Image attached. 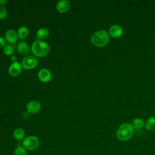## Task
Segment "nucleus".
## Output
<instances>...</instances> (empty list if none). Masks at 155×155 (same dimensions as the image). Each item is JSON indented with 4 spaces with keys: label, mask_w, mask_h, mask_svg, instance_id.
<instances>
[{
    "label": "nucleus",
    "mask_w": 155,
    "mask_h": 155,
    "mask_svg": "<svg viewBox=\"0 0 155 155\" xmlns=\"http://www.w3.org/2000/svg\"><path fill=\"white\" fill-rule=\"evenodd\" d=\"M48 35H49L48 30H47V28L44 27H42L38 29L36 34V38L38 39V40H40V41H44L46 39L48 38Z\"/></svg>",
    "instance_id": "nucleus-13"
},
{
    "label": "nucleus",
    "mask_w": 155,
    "mask_h": 155,
    "mask_svg": "<svg viewBox=\"0 0 155 155\" xmlns=\"http://www.w3.org/2000/svg\"><path fill=\"white\" fill-rule=\"evenodd\" d=\"M38 77L39 79L44 83L48 82L52 78V74L51 71L45 68H41L38 73Z\"/></svg>",
    "instance_id": "nucleus-6"
},
{
    "label": "nucleus",
    "mask_w": 155,
    "mask_h": 155,
    "mask_svg": "<svg viewBox=\"0 0 155 155\" xmlns=\"http://www.w3.org/2000/svg\"><path fill=\"white\" fill-rule=\"evenodd\" d=\"M13 137L17 140H22L24 139L25 133L24 131L20 128H16L13 131Z\"/></svg>",
    "instance_id": "nucleus-17"
},
{
    "label": "nucleus",
    "mask_w": 155,
    "mask_h": 155,
    "mask_svg": "<svg viewBox=\"0 0 155 155\" xmlns=\"http://www.w3.org/2000/svg\"><path fill=\"white\" fill-rule=\"evenodd\" d=\"M15 155H27V150L22 146L17 147L14 152Z\"/></svg>",
    "instance_id": "nucleus-19"
},
{
    "label": "nucleus",
    "mask_w": 155,
    "mask_h": 155,
    "mask_svg": "<svg viewBox=\"0 0 155 155\" xmlns=\"http://www.w3.org/2000/svg\"><path fill=\"white\" fill-rule=\"evenodd\" d=\"M7 13L5 8L2 6H0V19H5L7 16Z\"/></svg>",
    "instance_id": "nucleus-20"
},
{
    "label": "nucleus",
    "mask_w": 155,
    "mask_h": 155,
    "mask_svg": "<svg viewBox=\"0 0 155 155\" xmlns=\"http://www.w3.org/2000/svg\"><path fill=\"white\" fill-rule=\"evenodd\" d=\"M14 52V48L11 44H7L3 48V53L6 56H12Z\"/></svg>",
    "instance_id": "nucleus-18"
},
{
    "label": "nucleus",
    "mask_w": 155,
    "mask_h": 155,
    "mask_svg": "<svg viewBox=\"0 0 155 155\" xmlns=\"http://www.w3.org/2000/svg\"><path fill=\"white\" fill-rule=\"evenodd\" d=\"M10 60L12 61V62H16L17 61V56L16 55H12L11 56V58H10Z\"/></svg>",
    "instance_id": "nucleus-23"
},
{
    "label": "nucleus",
    "mask_w": 155,
    "mask_h": 155,
    "mask_svg": "<svg viewBox=\"0 0 155 155\" xmlns=\"http://www.w3.org/2000/svg\"><path fill=\"white\" fill-rule=\"evenodd\" d=\"M108 34L113 38H119L120 37L123 33L122 27L118 24H114L110 27L108 31Z\"/></svg>",
    "instance_id": "nucleus-9"
},
{
    "label": "nucleus",
    "mask_w": 155,
    "mask_h": 155,
    "mask_svg": "<svg viewBox=\"0 0 155 155\" xmlns=\"http://www.w3.org/2000/svg\"><path fill=\"white\" fill-rule=\"evenodd\" d=\"M6 45V41L5 39L0 36V48H4Z\"/></svg>",
    "instance_id": "nucleus-21"
},
{
    "label": "nucleus",
    "mask_w": 155,
    "mask_h": 155,
    "mask_svg": "<svg viewBox=\"0 0 155 155\" xmlns=\"http://www.w3.org/2000/svg\"><path fill=\"white\" fill-rule=\"evenodd\" d=\"M110 39V35L108 31L104 30H100L94 32L91 36V42L92 44L97 47L105 46Z\"/></svg>",
    "instance_id": "nucleus-2"
},
{
    "label": "nucleus",
    "mask_w": 155,
    "mask_h": 155,
    "mask_svg": "<svg viewBox=\"0 0 155 155\" xmlns=\"http://www.w3.org/2000/svg\"><path fill=\"white\" fill-rule=\"evenodd\" d=\"M49 50V45L44 41L36 39L31 45V53L36 57H44L48 53Z\"/></svg>",
    "instance_id": "nucleus-3"
},
{
    "label": "nucleus",
    "mask_w": 155,
    "mask_h": 155,
    "mask_svg": "<svg viewBox=\"0 0 155 155\" xmlns=\"http://www.w3.org/2000/svg\"><path fill=\"white\" fill-rule=\"evenodd\" d=\"M41 108V104L37 101H31L28 102L26 105L27 111L31 114H36L38 113Z\"/></svg>",
    "instance_id": "nucleus-8"
},
{
    "label": "nucleus",
    "mask_w": 155,
    "mask_h": 155,
    "mask_svg": "<svg viewBox=\"0 0 155 155\" xmlns=\"http://www.w3.org/2000/svg\"><path fill=\"white\" fill-rule=\"evenodd\" d=\"M17 50L21 56H27L30 52V48L25 41H21L17 45Z\"/></svg>",
    "instance_id": "nucleus-12"
},
{
    "label": "nucleus",
    "mask_w": 155,
    "mask_h": 155,
    "mask_svg": "<svg viewBox=\"0 0 155 155\" xmlns=\"http://www.w3.org/2000/svg\"><path fill=\"white\" fill-rule=\"evenodd\" d=\"M17 34L18 38L21 40H23L28 36L29 34V31L27 27L25 26H21L18 28Z\"/></svg>",
    "instance_id": "nucleus-14"
},
{
    "label": "nucleus",
    "mask_w": 155,
    "mask_h": 155,
    "mask_svg": "<svg viewBox=\"0 0 155 155\" xmlns=\"http://www.w3.org/2000/svg\"><path fill=\"white\" fill-rule=\"evenodd\" d=\"M18 38V34L14 30L10 29L5 32V39L9 44H15L17 41Z\"/></svg>",
    "instance_id": "nucleus-10"
},
{
    "label": "nucleus",
    "mask_w": 155,
    "mask_h": 155,
    "mask_svg": "<svg viewBox=\"0 0 155 155\" xmlns=\"http://www.w3.org/2000/svg\"><path fill=\"white\" fill-rule=\"evenodd\" d=\"M40 144L39 139L35 136H28L22 140V146L27 150L34 151L36 150Z\"/></svg>",
    "instance_id": "nucleus-4"
},
{
    "label": "nucleus",
    "mask_w": 155,
    "mask_h": 155,
    "mask_svg": "<svg viewBox=\"0 0 155 155\" xmlns=\"http://www.w3.org/2000/svg\"><path fill=\"white\" fill-rule=\"evenodd\" d=\"M145 127L148 131H153L155 130V117L152 116L147 119L145 122Z\"/></svg>",
    "instance_id": "nucleus-15"
},
{
    "label": "nucleus",
    "mask_w": 155,
    "mask_h": 155,
    "mask_svg": "<svg viewBox=\"0 0 155 155\" xmlns=\"http://www.w3.org/2000/svg\"><path fill=\"white\" fill-rule=\"evenodd\" d=\"M8 3V1L7 0H0V6H4Z\"/></svg>",
    "instance_id": "nucleus-22"
},
{
    "label": "nucleus",
    "mask_w": 155,
    "mask_h": 155,
    "mask_svg": "<svg viewBox=\"0 0 155 155\" xmlns=\"http://www.w3.org/2000/svg\"><path fill=\"white\" fill-rule=\"evenodd\" d=\"M22 67V64L19 62L16 61L15 62H12L10 65L8 69L9 74L13 77L18 76L21 72Z\"/></svg>",
    "instance_id": "nucleus-7"
},
{
    "label": "nucleus",
    "mask_w": 155,
    "mask_h": 155,
    "mask_svg": "<svg viewBox=\"0 0 155 155\" xmlns=\"http://www.w3.org/2000/svg\"><path fill=\"white\" fill-rule=\"evenodd\" d=\"M38 64L37 58L31 55L25 56L22 61V66L25 70H31L35 68Z\"/></svg>",
    "instance_id": "nucleus-5"
},
{
    "label": "nucleus",
    "mask_w": 155,
    "mask_h": 155,
    "mask_svg": "<svg viewBox=\"0 0 155 155\" xmlns=\"http://www.w3.org/2000/svg\"><path fill=\"white\" fill-rule=\"evenodd\" d=\"M70 7V3L67 0H61L58 2L56 5V10L61 13L67 12Z\"/></svg>",
    "instance_id": "nucleus-11"
},
{
    "label": "nucleus",
    "mask_w": 155,
    "mask_h": 155,
    "mask_svg": "<svg viewBox=\"0 0 155 155\" xmlns=\"http://www.w3.org/2000/svg\"><path fill=\"white\" fill-rule=\"evenodd\" d=\"M0 155H1V154H0Z\"/></svg>",
    "instance_id": "nucleus-25"
},
{
    "label": "nucleus",
    "mask_w": 155,
    "mask_h": 155,
    "mask_svg": "<svg viewBox=\"0 0 155 155\" xmlns=\"http://www.w3.org/2000/svg\"><path fill=\"white\" fill-rule=\"evenodd\" d=\"M134 133V128L131 124L124 122L120 124L116 130V136L120 141H127L131 138Z\"/></svg>",
    "instance_id": "nucleus-1"
},
{
    "label": "nucleus",
    "mask_w": 155,
    "mask_h": 155,
    "mask_svg": "<svg viewBox=\"0 0 155 155\" xmlns=\"http://www.w3.org/2000/svg\"><path fill=\"white\" fill-rule=\"evenodd\" d=\"M154 117H155V113H154Z\"/></svg>",
    "instance_id": "nucleus-24"
},
{
    "label": "nucleus",
    "mask_w": 155,
    "mask_h": 155,
    "mask_svg": "<svg viewBox=\"0 0 155 155\" xmlns=\"http://www.w3.org/2000/svg\"><path fill=\"white\" fill-rule=\"evenodd\" d=\"M131 125L133 126L134 130H139L142 128L145 125L144 120L139 117L134 118L131 122Z\"/></svg>",
    "instance_id": "nucleus-16"
}]
</instances>
